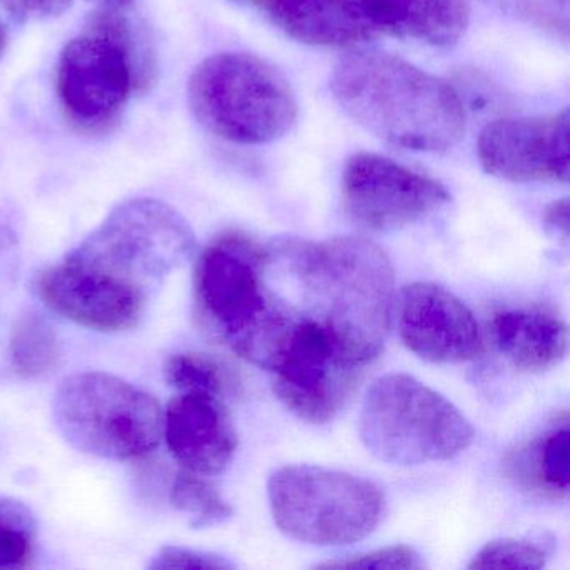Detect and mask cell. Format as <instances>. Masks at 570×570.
I'll return each instance as SVG.
<instances>
[{
  "mask_svg": "<svg viewBox=\"0 0 570 570\" xmlns=\"http://www.w3.org/2000/svg\"><path fill=\"white\" fill-rule=\"evenodd\" d=\"M269 14L303 45L350 48L379 38L363 0H269Z\"/></svg>",
  "mask_w": 570,
  "mask_h": 570,
  "instance_id": "cell-15",
  "label": "cell"
},
{
  "mask_svg": "<svg viewBox=\"0 0 570 570\" xmlns=\"http://www.w3.org/2000/svg\"><path fill=\"white\" fill-rule=\"evenodd\" d=\"M153 72L148 42L125 9L99 8L59 58L62 111L81 131H106L118 121L132 92L153 81Z\"/></svg>",
  "mask_w": 570,
  "mask_h": 570,
  "instance_id": "cell-4",
  "label": "cell"
},
{
  "mask_svg": "<svg viewBox=\"0 0 570 570\" xmlns=\"http://www.w3.org/2000/svg\"><path fill=\"white\" fill-rule=\"evenodd\" d=\"M543 219H546L547 228L550 232L556 233L563 242H567V238H569V199L563 198L559 199V202H553L546 209Z\"/></svg>",
  "mask_w": 570,
  "mask_h": 570,
  "instance_id": "cell-27",
  "label": "cell"
},
{
  "mask_svg": "<svg viewBox=\"0 0 570 570\" xmlns=\"http://www.w3.org/2000/svg\"><path fill=\"white\" fill-rule=\"evenodd\" d=\"M258 366L272 375L273 390L286 409L315 425L338 415L363 373L328 328L292 316L276 330Z\"/></svg>",
  "mask_w": 570,
  "mask_h": 570,
  "instance_id": "cell-10",
  "label": "cell"
},
{
  "mask_svg": "<svg viewBox=\"0 0 570 570\" xmlns=\"http://www.w3.org/2000/svg\"><path fill=\"white\" fill-rule=\"evenodd\" d=\"M549 559L547 546L532 539H497L483 546L469 569H542Z\"/></svg>",
  "mask_w": 570,
  "mask_h": 570,
  "instance_id": "cell-23",
  "label": "cell"
},
{
  "mask_svg": "<svg viewBox=\"0 0 570 570\" xmlns=\"http://www.w3.org/2000/svg\"><path fill=\"white\" fill-rule=\"evenodd\" d=\"M72 6V0H19L24 14L38 19L59 18Z\"/></svg>",
  "mask_w": 570,
  "mask_h": 570,
  "instance_id": "cell-26",
  "label": "cell"
},
{
  "mask_svg": "<svg viewBox=\"0 0 570 570\" xmlns=\"http://www.w3.org/2000/svg\"><path fill=\"white\" fill-rule=\"evenodd\" d=\"M9 355L16 372L36 379L48 375L59 365L61 343L48 320L29 313L16 323Z\"/></svg>",
  "mask_w": 570,
  "mask_h": 570,
  "instance_id": "cell-18",
  "label": "cell"
},
{
  "mask_svg": "<svg viewBox=\"0 0 570 570\" xmlns=\"http://www.w3.org/2000/svg\"><path fill=\"white\" fill-rule=\"evenodd\" d=\"M497 350L523 372H547L566 358L569 330L562 320L542 312L513 309L493 318Z\"/></svg>",
  "mask_w": 570,
  "mask_h": 570,
  "instance_id": "cell-17",
  "label": "cell"
},
{
  "mask_svg": "<svg viewBox=\"0 0 570 570\" xmlns=\"http://www.w3.org/2000/svg\"><path fill=\"white\" fill-rule=\"evenodd\" d=\"M163 436L179 465L203 476L225 472L238 446L225 402L208 393H181L173 399L165 410Z\"/></svg>",
  "mask_w": 570,
  "mask_h": 570,
  "instance_id": "cell-14",
  "label": "cell"
},
{
  "mask_svg": "<svg viewBox=\"0 0 570 570\" xmlns=\"http://www.w3.org/2000/svg\"><path fill=\"white\" fill-rule=\"evenodd\" d=\"M340 108L396 148L442 153L465 132V111L452 86L380 51H358L336 65L330 82Z\"/></svg>",
  "mask_w": 570,
  "mask_h": 570,
  "instance_id": "cell-3",
  "label": "cell"
},
{
  "mask_svg": "<svg viewBox=\"0 0 570 570\" xmlns=\"http://www.w3.org/2000/svg\"><path fill=\"white\" fill-rule=\"evenodd\" d=\"M399 330L406 348L425 362L455 365L485 352L482 330L469 306L435 283L403 288Z\"/></svg>",
  "mask_w": 570,
  "mask_h": 570,
  "instance_id": "cell-13",
  "label": "cell"
},
{
  "mask_svg": "<svg viewBox=\"0 0 570 570\" xmlns=\"http://www.w3.org/2000/svg\"><path fill=\"white\" fill-rule=\"evenodd\" d=\"M36 520L24 503L0 495V569H26L36 552Z\"/></svg>",
  "mask_w": 570,
  "mask_h": 570,
  "instance_id": "cell-22",
  "label": "cell"
},
{
  "mask_svg": "<svg viewBox=\"0 0 570 570\" xmlns=\"http://www.w3.org/2000/svg\"><path fill=\"white\" fill-rule=\"evenodd\" d=\"M189 108L199 125L235 145H266L295 125V92L269 62L226 52L203 61L188 86Z\"/></svg>",
  "mask_w": 570,
  "mask_h": 570,
  "instance_id": "cell-6",
  "label": "cell"
},
{
  "mask_svg": "<svg viewBox=\"0 0 570 570\" xmlns=\"http://www.w3.org/2000/svg\"><path fill=\"white\" fill-rule=\"evenodd\" d=\"M55 419L81 452L108 460H136L163 439L165 412L158 400L119 376L78 373L59 386Z\"/></svg>",
  "mask_w": 570,
  "mask_h": 570,
  "instance_id": "cell-9",
  "label": "cell"
},
{
  "mask_svg": "<svg viewBox=\"0 0 570 570\" xmlns=\"http://www.w3.org/2000/svg\"><path fill=\"white\" fill-rule=\"evenodd\" d=\"M268 499L285 535L318 547L365 539L385 510V495L372 480L318 465L279 466L269 476Z\"/></svg>",
  "mask_w": 570,
  "mask_h": 570,
  "instance_id": "cell-8",
  "label": "cell"
},
{
  "mask_svg": "<svg viewBox=\"0 0 570 570\" xmlns=\"http://www.w3.org/2000/svg\"><path fill=\"white\" fill-rule=\"evenodd\" d=\"M101 8L126 9L132 0H95Z\"/></svg>",
  "mask_w": 570,
  "mask_h": 570,
  "instance_id": "cell-28",
  "label": "cell"
},
{
  "mask_svg": "<svg viewBox=\"0 0 570 570\" xmlns=\"http://www.w3.org/2000/svg\"><path fill=\"white\" fill-rule=\"evenodd\" d=\"M569 440L570 432L566 420L562 425L540 436L530 450L532 483L540 492L553 499H567L569 495Z\"/></svg>",
  "mask_w": 570,
  "mask_h": 570,
  "instance_id": "cell-19",
  "label": "cell"
},
{
  "mask_svg": "<svg viewBox=\"0 0 570 570\" xmlns=\"http://www.w3.org/2000/svg\"><path fill=\"white\" fill-rule=\"evenodd\" d=\"M165 376L181 393H208L225 400L236 382L218 360L202 353H178L166 362Z\"/></svg>",
  "mask_w": 570,
  "mask_h": 570,
  "instance_id": "cell-20",
  "label": "cell"
},
{
  "mask_svg": "<svg viewBox=\"0 0 570 570\" xmlns=\"http://www.w3.org/2000/svg\"><path fill=\"white\" fill-rule=\"evenodd\" d=\"M358 433L373 456L396 466L445 462L475 439L472 423L450 400L406 373H389L372 383Z\"/></svg>",
  "mask_w": 570,
  "mask_h": 570,
  "instance_id": "cell-5",
  "label": "cell"
},
{
  "mask_svg": "<svg viewBox=\"0 0 570 570\" xmlns=\"http://www.w3.org/2000/svg\"><path fill=\"white\" fill-rule=\"evenodd\" d=\"M376 35L446 48L469 28V0H363Z\"/></svg>",
  "mask_w": 570,
  "mask_h": 570,
  "instance_id": "cell-16",
  "label": "cell"
},
{
  "mask_svg": "<svg viewBox=\"0 0 570 570\" xmlns=\"http://www.w3.org/2000/svg\"><path fill=\"white\" fill-rule=\"evenodd\" d=\"M169 500L191 519L193 529H208L232 519L233 509L216 487L198 473L183 470L173 482Z\"/></svg>",
  "mask_w": 570,
  "mask_h": 570,
  "instance_id": "cell-21",
  "label": "cell"
},
{
  "mask_svg": "<svg viewBox=\"0 0 570 570\" xmlns=\"http://www.w3.org/2000/svg\"><path fill=\"white\" fill-rule=\"evenodd\" d=\"M149 567L155 570L169 569H233L229 560L215 553L199 552L185 547H165L155 556Z\"/></svg>",
  "mask_w": 570,
  "mask_h": 570,
  "instance_id": "cell-25",
  "label": "cell"
},
{
  "mask_svg": "<svg viewBox=\"0 0 570 570\" xmlns=\"http://www.w3.org/2000/svg\"><path fill=\"white\" fill-rule=\"evenodd\" d=\"M320 569H392L422 570L425 569L422 556L410 546H390L372 552L356 553L342 560L322 563Z\"/></svg>",
  "mask_w": 570,
  "mask_h": 570,
  "instance_id": "cell-24",
  "label": "cell"
},
{
  "mask_svg": "<svg viewBox=\"0 0 570 570\" xmlns=\"http://www.w3.org/2000/svg\"><path fill=\"white\" fill-rule=\"evenodd\" d=\"M266 282L278 308L328 328L366 366L382 353L395 318V273L386 253L360 236L282 239L266 248Z\"/></svg>",
  "mask_w": 570,
  "mask_h": 570,
  "instance_id": "cell-2",
  "label": "cell"
},
{
  "mask_svg": "<svg viewBox=\"0 0 570 570\" xmlns=\"http://www.w3.org/2000/svg\"><path fill=\"white\" fill-rule=\"evenodd\" d=\"M569 111L535 118L497 119L480 132V165L512 183L569 181Z\"/></svg>",
  "mask_w": 570,
  "mask_h": 570,
  "instance_id": "cell-12",
  "label": "cell"
},
{
  "mask_svg": "<svg viewBox=\"0 0 570 570\" xmlns=\"http://www.w3.org/2000/svg\"><path fill=\"white\" fill-rule=\"evenodd\" d=\"M9 46V31L8 26L0 21V59L4 56L6 49Z\"/></svg>",
  "mask_w": 570,
  "mask_h": 570,
  "instance_id": "cell-29",
  "label": "cell"
},
{
  "mask_svg": "<svg viewBox=\"0 0 570 570\" xmlns=\"http://www.w3.org/2000/svg\"><path fill=\"white\" fill-rule=\"evenodd\" d=\"M449 202L442 183L385 156L358 153L343 173L346 218L363 232L389 233L415 225Z\"/></svg>",
  "mask_w": 570,
  "mask_h": 570,
  "instance_id": "cell-11",
  "label": "cell"
},
{
  "mask_svg": "<svg viewBox=\"0 0 570 570\" xmlns=\"http://www.w3.org/2000/svg\"><path fill=\"white\" fill-rule=\"evenodd\" d=\"M188 222L166 203H122L36 283L42 302L65 318L98 330L125 332L145 318L153 296L193 253Z\"/></svg>",
  "mask_w": 570,
  "mask_h": 570,
  "instance_id": "cell-1",
  "label": "cell"
},
{
  "mask_svg": "<svg viewBox=\"0 0 570 570\" xmlns=\"http://www.w3.org/2000/svg\"><path fill=\"white\" fill-rule=\"evenodd\" d=\"M195 302L212 336L253 362L282 316L266 282V248L239 232L216 236L196 265Z\"/></svg>",
  "mask_w": 570,
  "mask_h": 570,
  "instance_id": "cell-7",
  "label": "cell"
}]
</instances>
